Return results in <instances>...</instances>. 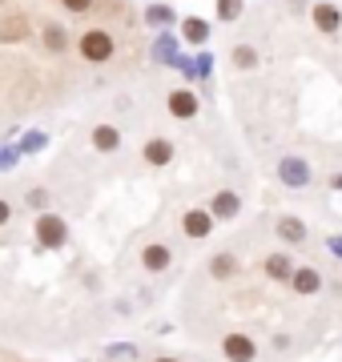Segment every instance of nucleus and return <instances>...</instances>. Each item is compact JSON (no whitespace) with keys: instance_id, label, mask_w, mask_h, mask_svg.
Segmentation results:
<instances>
[{"instance_id":"f257e3e1","label":"nucleus","mask_w":342,"mask_h":362,"mask_svg":"<svg viewBox=\"0 0 342 362\" xmlns=\"http://www.w3.org/2000/svg\"><path fill=\"white\" fill-rule=\"evenodd\" d=\"M77 52L85 57V61H93V65H105L109 57L117 52V40L109 37L105 28H89V33L77 37Z\"/></svg>"},{"instance_id":"f03ea898","label":"nucleus","mask_w":342,"mask_h":362,"mask_svg":"<svg viewBox=\"0 0 342 362\" xmlns=\"http://www.w3.org/2000/svg\"><path fill=\"white\" fill-rule=\"evenodd\" d=\"M222 354H225L230 362H254V358H258V346H254V338H250V334L234 330V334H225V338H222Z\"/></svg>"},{"instance_id":"7ed1b4c3","label":"nucleus","mask_w":342,"mask_h":362,"mask_svg":"<svg viewBox=\"0 0 342 362\" xmlns=\"http://www.w3.org/2000/svg\"><path fill=\"white\" fill-rule=\"evenodd\" d=\"M37 238H40V246H65V238H69V226L61 218H53V214H40L37 218Z\"/></svg>"},{"instance_id":"20e7f679","label":"nucleus","mask_w":342,"mask_h":362,"mask_svg":"<svg viewBox=\"0 0 342 362\" xmlns=\"http://www.w3.org/2000/svg\"><path fill=\"white\" fill-rule=\"evenodd\" d=\"M182 230H185V238H210V230H213V214L206 206H194L189 214L182 218Z\"/></svg>"},{"instance_id":"39448f33","label":"nucleus","mask_w":342,"mask_h":362,"mask_svg":"<svg viewBox=\"0 0 342 362\" xmlns=\"http://www.w3.org/2000/svg\"><path fill=\"white\" fill-rule=\"evenodd\" d=\"M290 286H294V294L310 298V294H318V290H322V274H318L314 266H294V274H290Z\"/></svg>"},{"instance_id":"423d86ee","label":"nucleus","mask_w":342,"mask_h":362,"mask_svg":"<svg viewBox=\"0 0 342 362\" xmlns=\"http://www.w3.org/2000/svg\"><path fill=\"white\" fill-rule=\"evenodd\" d=\"M141 157L149 161V165H170L173 161V141L170 137H149V141L141 145Z\"/></svg>"},{"instance_id":"0eeeda50","label":"nucleus","mask_w":342,"mask_h":362,"mask_svg":"<svg viewBox=\"0 0 342 362\" xmlns=\"http://www.w3.org/2000/svg\"><path fill=\"white\" fill-rule=\"evenodd\" d=\"M170 262H173V254H170V246H161V242H149V246L141 250V266H145L149 274L170 270Z\"/></svg>"},{"instance_id":"6e6552de","label":"nucleus","mask_w":342,"mask_h":362,"mask_svg":"<svg viewBox=\"0 0 342 362\" xmlns=\"http://www.w3.org/2000/svg\"><path fill=\"white\" fill-rule=\"evenodd\" d=\"M213 214V221H222V218H234L237 209H242V197L234 194V189H222V194H213L210 197V206H206Z\"/></svg>"},{"instance_id":"1a4fd4ad","label":"nucleus","mask_w":342,"mask_h":362,"mask_svg":"<svg viewBox=\"0 0 342 362\" xmlns=\"http://www.w3.org/2000/svg\"><path fill=\"white\" fill-rule=\"evenodd\" d=\"M165 105H170V113L177 117V121H189V117L198 113V97H194L189 89H173Z\"/></svg>"},{"instance_id":"9d476101","label":"nucleus","mask_w":342,"mask_h":362,"mask_svg":"<svg viewBox=\"0 0 342 362\" xmlns=\"http://www.w3.org/2000/svg\"><path fill=\"white\" fill-rule=\"evenodd\" d=\"M237 270H242L237 254H213L210 258V278L213 282H230V278H237Z\"/></svg>"},{"instance_id":"9b49d317","label":"nucleus","mask_w":342,"mask_h":362,"mask_svg":"<svg viewBox=\"0 0 342 362\" xmlns=\"http://www.w3.org/2000/svg\"><path fill=\"white\" fill-rule=\"evenodd\" d=\"M278 173H282L286 185H306V181H310V169H306V161H298V157H286V161L278 165Z\"/></svg>"},{"instance_id":"f8f14e48","label":"nucleus","mask_w":342,"mask_h":362,"mask_svg":"<svg viewBox=\"0 0 342 362\" xmlns=\"http://www.w3.org/2000/svg\"><path fill=\"white\" fill-rule=\"evenodd\" d=\"M262 270H266V278H270V282H286L290 274H294V262H290L286 254H270V258L262 262Z\"/></svg>"},{"instance_id":"ddd939ff","label":"nucleus","mask_w":342,"mask_h":362,"mask_svg":"<svg viewBox=\"0 0 342 362\" xmlns=\"http://www.w3.org/2000/svg\"><path fill=\"white\" fill-rule=\"evenodd\" d=\"M314 25H318V33H326L330 37V33H338L342 28V13L334 8V4H318L314 8Z\"/></svg>"},{"instance_id":"4468645a","label":"nucleus","mask_w":342,"mask_h":362,"mask_svg":"<svg viewBox=\"0 0 342 362\" xmlns=\"http://www.w3.org/2000/svg\"><path fill=\"white\" fill-rule=\"evenodd\" d=\"M93 149H101V153L121 149V133L113 129V125H97V129H93Z\"/></svg>"},{"instance_id":"2eb2a0df","label":"nucleus","mask_w":342,"mask_h":362,"mask_svg":"<svg viewBox=\"0 0 342 362\" xmlns=\"http://www.w3.org/2000/svg\"><path fill=\"white\" fill-rule=\"evenodd\" d=\"M278 233H282L286 242H294V246H298V242H306V226L298 218H278Z\"/></svg>"},{"instance_id":"dca6fc26","label":"nucleus","mask_w":342,"mask_h":362,"mask_svg":"<svg viewBox=\"0 0 342 362\" xmlns=\"http://www.w3.org/2000/svg\"><path fill=\"white\" fill-rule=\"evenodd\" d=\"M65 28H61V25H49V28H45V49H49V52H61V49H65Z\"/></svg>"},{"instance_id":"f3484780","label":"nucleus","mask_w":342,"mask_h":362,"mask_svg":"<svg viewBox=\"0 0 342 362\" xmlns=\"http://www.w3.org/2000/svg\"><path fill=\"white\" fill-rule=\"evenodd\" d=\"M182 33H185V40H194V45H201V40L210 37V25H206V21H185V25H182Z\"/></svg>"},{"instance_id":"a211bd4d","label":"nucleus","mask_w":342,"mask_h":362,"mask_svg":"<svg viewBox=\"0 0 342 362\" xmlns=\"http://www.w3.org/2000/svg\"><path fill=\"white\" fill-rule=\"evenodd\" d=\"M237 13H242V0H218V16L222 21H237Z\"/></svg>"},{"instance_id":"6ab92c4d","label":"nucleus","mask_w":342,"mask_h":362,"mask_svg":"<svg viewBox=\"0 0 342 362\" xmlns=\"http://www.w3.org/2000/svg\"><path fill=\"white\" fill-rule=\"evenodd\" d=\"M234 65H237V69H250V65H258V52L242 45V49H234Z\"/></svg>"},{"instance_id":"aec40b11","label":"nucleus","mask_w":342,"mask_h":362,"mask_svg":"<svg viewBox=\"0 0 342 362\" xmlns=\"http://www.w3.org/2000/svg\"><path fill=\"white\" fill-rule=\"evenodd\" d=\"M28 33V21L25 16H16V21H8V25L0 28V37H25Z\"/></svg>"},{"instance_id":"412c9836","label":"nucleus","mask_w":342,"mask_h":362,"mask_svg":"<svg viewBox=\"0 0 342 362\" xmlns=\"http://www.w3.org/2000/svg\"><path fill=\"white\" fill-rule=\"evenodd\" d=\"M170 8H165V4H153V8H149V21H153V25H165V21H170Z\"/></svg>"},{"instance_id":"4be33fe9","label":"nucleus","mask_w":342,"mask_h":362,"mask_svg":"<svg viewBox=\"0 0 342 362\" xmlns=\"http://www.w3.org/2000/svg\"><path fill=\"white\" fill-rule=\"evenodd\" d=\"M61 4H65L69 13H81V16H85V13L93 8V0H61Z\"/></svg>"},{"instance_id":"5701e85b","label":"nucleus","mask_w":342,"mask_h":362,"mask_svg":"<svg viewBox=\"0 0 342 362\" xmlns=\"http://www.w3.org/2000/svg\"><path fill=\"white\" fill-rule=\"evenodd\" d=\"M8 221H13V206H8V202L0 197V226H8Z\"/></svg>"},{"instance_id":"b1692460","label":"nucleus","mask_w":342,"mask_h":362,"mask_svg":"<svg viewBox=\"0 0 342 362\" xmlns=\"http://www.w3.org/2000/svg\"><path fill=\"white\" fill-rule=\"evenodd\" d=\"M149 362H185V358H173V354H153Z\"/></svg>"},{"instance_id":"393cba45","label":"nucleus","mask_w":342,"mask_h":362,"mask_svg":"<svg viewBox=\"0 0 342 362\" xmlns=\"http://www.w3.org/2000/svg\"><path fill=\"white\" fill-rule=\"evenodd\" d=\"M334 185H338V189H342V177H334Z\"/></svg>"}]
</instances>
